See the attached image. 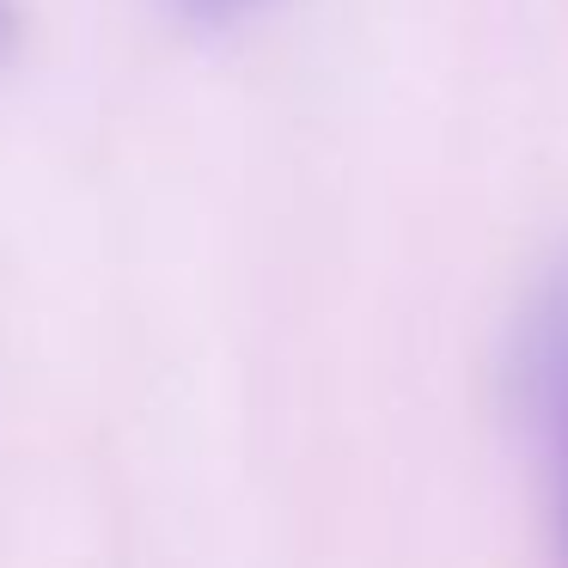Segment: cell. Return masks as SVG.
Here are the masks:
<instances>
[{
  "instance_id": "1",
  "label": "cell",
  "mask_w": 568,
  "mask_h": 568,
  "mask_svg": "<svg viewBox=\"0 0 568 568\" xmlns=\"http://www.w3.org/2000/svg\"><path fill=\"white\" fill-rule=\"evenodd\" d=\"M556 458H562V562H568V348H562V373H556Z\"/></svg>"
},
{
  "instance_id": "2",
  "label": "cell",
  "mask_w": 568,
  "mask_h": 568,
  "mask_svg": "<svg viewBox=\"0 0 568 568\" xmlns=\"http://www.w3.org/2000/svg\"><path fill=\"white\" fill-rule=\"evenodd\" d=\"M184 7H190L196 19H226V13H239L245 0H184Z\"/></svg>"
},
{
  "instance_id": "3",
  "label": "cell",
  "mask_w": 568,
  "mask_h": 568,
  "mask_svg": "<svg viewBox=\"0 0 568 568\" xmlns=\"http://www.w3.org/2000/svg\"><path fill=\"white\" fill-rule=\"evenodd\" d=\"M7 43H13V7L0 0V50H7Z\"/></svg>"
}]
</instances>
